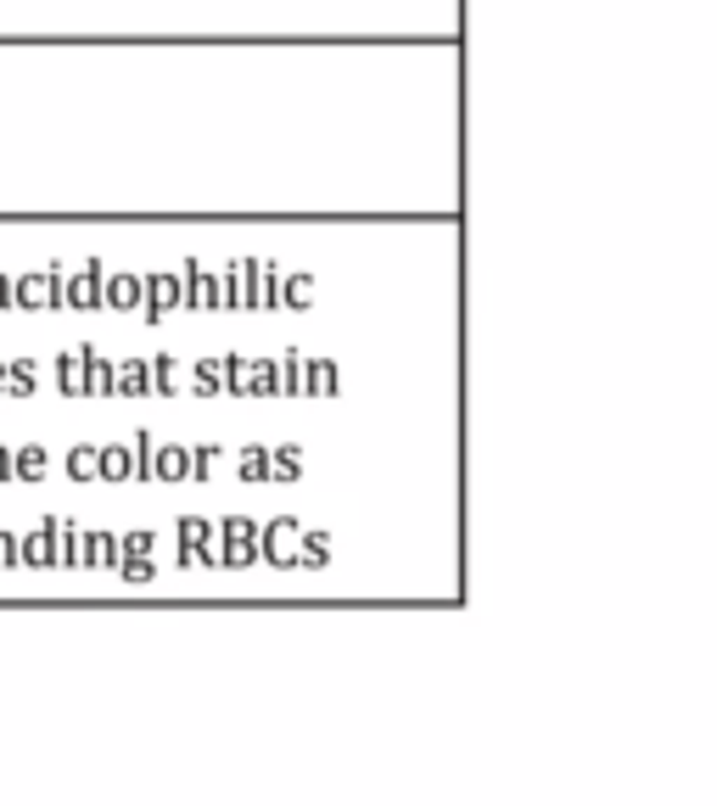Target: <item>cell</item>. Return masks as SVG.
Listing matches in <instances>:
<instances>
[{
    "label": "cell",
    "mask_w": 717,
    "mask_h": 806,
    "mask_svg": "<svg viewBox=\"0 0 717 806\" xmlns=\"http://www.w3.org/2000/svg\"><path fill=\"white\" fill-rule=\"evenodd\" d=\"M314 303V275L303 269H281V308H309Z\"/></svg>",
    "instance_id": "21"
},
{
    "label": "cell",
    "mask_w": 717,
    "mask_h": 806,
    "mask_svg": "<svg viewBox=\"0 0 717 806\" xmlns=\"http://www.w3.org/2000/svg\"><path fill=\"white\" fill-rule=\"evenodd\" d=\"M191 392H197V398H219V392H225V381H219V358H197Z\"/></svg>",
    "instance_id": "26"
},
{
    "label": "cell",
    "mask_w": 717,
    "mask_h": 806,
    "mask_svg": "<svg viewBox=\"0 0 717 806\" xmlns=\"http://www.w3.org/2000/svg\"><path fill=\"white\" fill-rule=\"evenodd\" d=\"M102 303L118 308V314H141V275H135V269H107Z\"/></svg>",
    "instance_id": "7"
},
{
    "label": "cell",
    "mask_w": 717,
    "mask_h": 806,
    "mask_svg": "<svg viewBox=\"0 0 717 806\" xmlns=\"http://www.w3.org/2000/svg\"><path fill=\"white\" fill-rule=\"evenodd\" d=\"M219 381H225V392L247 398V353H225L219 358Z\"/></svg>",
    "instance_id": "25"
},
{
    "label": "cell",
    "mask_w": 717,
    "mask_h": 806,
    "mask_svg": "<svg viewBox=\"0 0 717 806\" xmlns=\"http://www.w3.org/2000/svg\"><path fill=\"white\" fill-rule=\"evenodd\" d=\"M56 515H45L29 537H18V566H56Z\"/></svg>",
    "instance_id": "6"
},
{
    "label": "cell",
    "mask_w": 717,
    "mask_h": 806,
    "mask_svg": "<svg viewBox=\"0 0 717 806\" xmlns=\"http://www.w3.org/2000/svg\"><path fill=\"white\" fill-rule=\"evenodd\" d=\"M79 566H107V572H118V532H84Z\"/></svg>",
    "instance_id": "12"
},
{
    "label": "cell",
    "mask_w": 717,
    "mask_h": 806,
    "mask_svg": "<svg viewBox=\"0 0 717 806\" xmlns=\"http://www.w3.org/2000/svg\"><path fill=\"white\" fill-rule=\"evenodd\" d=\"M236 477H241V482H269V442H247V448H241Z\"/></svg>",
    "instance_id": "23"
},
{
    "label": "cell",
    "mask_w": 717,
    "mask_h": 806,
    "mask_svg": "<svg viewBox=\"0 0 717 806\" xmlns=\"http://www.w3.org/2000/svg\"><path fill=\"white\" fill-rule=\"evenodd\" d=\"M84 347H90V342L56 353V392H62V398H84Z\"/></svg>",
    "instance_id": "11"
},
{
    "label": "cell",
    "mask_w": 717,
    "mask_h": 806,
    "mask_svg": "<svg viewBox=\"0 0 717 806\" xmlns=\"http://www.w3.org/2000/svg\"><path fill=\"white\" fill-rule=\"evenodd\" d=\"M146 365H152V392L174 398V392H179V381H186V376H179V358H174V353H152Z\"/></svg>",
    "instance_id": "22"
},
{
    "label": "cell",
    "mask_w": 717,
    "mask_h": 806,
    "mask_svg": "<svg viewBox=\"0 0 717 806\" xmlns=\"http://www.w3.org/2000/svg\"><path fill=\"white\" fill-rule=\"evenodd\" d=\"M152 448H157V437H152V431H135L129 460H135V477H141V482H152Z\"/></svg>",
    "instance_id": "31"
},
{
    "label": "cell",
    "mask_w": 717,
    "mask_h": 806,
    "mask_svg": "<svg viewBox=\"0 0 717 806\" xmlns=\"http://www.w3.org/2000/svg\"><path fill=\"white\" fill-rule=\"evenodd\" d=\"M276 376H281V398H298V381H303V353H281V358H276Z\"/></svg>",
    "instance_id": "28"
},
{
    "label": "cell",
    "mask_w": 717,
    "mask_h": 806,
    "mask_svg": "<svg viewBox=\"0 0 717 806\" xmlns=\"http://www.w3.org/2000/svg\"><path fill=\"white\" fill-rule=\"evenodd\" d=\"M298 566H303V572H320V566H331V532H314V526H303V537H298Z\"/></svg>",
    "instance_id": "18"
},
{
    "label": "cell",
    "mask_w": 717,
    "mask_h": 806,
    "mask_svg": "<svg viewBox=\"0 0 717 806\" xmlns=\"http://www.w3.org/2000/svg\"><path fill=\"white\" fill-rule=\"evenodd\" d=\"M0 398H7V358H0Z\"/></svg>",
    "instance_id": "38"
},
{
    "label": "cell",
    "mask_w": 717,
    "mask_h": 806,
    "mask_svg": "<svg viewBox=\"0 0 717 806\" xmlns=\"http://www.w3.org/2000/svg\"><path fill=\"white\" fill-rule=\"evenodd\" d=\"M146 392H152L146 358H113V398H146Z\"/></svg>",
    "instance_id": "10"
},
{
    "label": "cell",
    "mask_w": 717,
    "mask_h": 806,
    "mask_svg": "<svg viewBox=\"0 0 717 806\" xmlns=\"http://www.w3.org/2000/svg\"><path fill=\"white\" fill-rule=\"evenodd\" d=\"M298 537H303V521L298 515L258 521V561H269V566H298Z\"/></svg>",
    "instance_id": "2"
},
{
    "label": "cell",
    "mask_w": 717,
    "mask_h": 806,
    "mask_svg": "<svg viewBox=\"0 0 717 806\" xmlns=\"http://www.w3.org/2000/svg\"><path fill=\"white\" fill-rule=\"evenodd\" d=\"M219 454H225L219 442H197V448H191V482H208L214 465H219Z\"/></svg>",
    "instance_id": "29"
},
{
    "label": "cell",
    "mask_w": 717,
    "mask_h": 806,
    "mask_svg": "<svg viewBox=\"0 0 717 806\" xmlns=\"http://www.w3.org/2000/svg\"><path fill=\"white\" fill-rule=\"evenodd\" d=\"M236 269H241V308L263 314V258H236Z\"/></svg>",
    "instance_id": "20"
},
{
    "label": "cell",
    "mask_w": 717,
    "mask_h": 806,
    "mask_svg": "<svg viewBox=\"0 0 717 806\" xmlns=\"http://www.w3.org/2000/svg\"><path fill=\"white\" fill-rule=\"evenodd\" d=\"M298 477H303V448L298 442L269 448V482H298Z\"/></svg>",
    "instance_id": "19"
},
{
    "label": "cell",
    "mask_w": 717,
    "mask_h": 806,
    "mask_svg": "<svg viewBox=\"0 0 717 806\" xmlns=\"http://www.w3.org/2000/svg\"><path fill=\"white\" fill-rule=\"evenodd\" d=\"M102 281H107V263H102V258L67 269V275H62V308H73V314L102 308Z\"/></svg>",
    "instance_id": "3"
},
{
    "label": "cell",
    "mask_w": 717,
    "mask_h": 806,
    "mask_svg": "<svg viewBox=\"0 0 717 806\" xmlns=\"http://www.w3.org/2000/svg\"><path fill=\"white\" fill-rule=\"evenodd\" d=\"M34 381H40L34 358H7V398H29Z\"/></svg>",
    "instance_id": "24"
},
{
    "label": "cell",
    "mask_w": 717,
    "mask_h": 806,
    "mask_svg": "<svg viewBox=\"0 0 717 806\" xmlns=\"http://www.w3.org/2000/svg\"><path fill=\"white\" fill-rule=\"evenodd\" d=\"M0 482H12V448H0Z\"/></svg>",
    "instance_id": "36"
},
{
    "label": "cell",
    "mask_w": 717,
    "mask_h": 806,
    "mask_svg": "<svg viewBox=\"0 0 717 806\" xmlns=\"http://www.w3.org/2000/svg\"><path fill=\"white\" fill-rule=\"evenodd\" d=\"M219 308H241V269L225 263V275H219Z\"/></svg>",
    "instance_id": "34"
},
{
    "label": "cell",
    "mask_w": 717,
    "mask_h": 806,
    "mask_svg": "<svg viewBox=\"0 0 717 806\" xmlns=\"http://www.w3.org/2000/svg\"><path fill=\"white\" fill-rule=\"evenodd\" d=\"M79 544H84V526L62 521L56 526V566H79Z\"/></svg>",
    "instance_id": "27"
},
{
    "label": "cell",
    "mask_w": 717,
    "mask_h": 806,
    "mask_svg": "<svg viewBox=\"0 0 717 806\" xmlns=\"http://www.w3.org/2000/svg\"><path fill=\"white\" fill-rule=\"evenodd\" d=\"M179 308H208V314H225L219 308V275L202 269L197 258L179 263Z\"/></svg>",
    "instance_id": "4"
},
{
    "label": "cell",
    "mask_w": 717,
    "mask_h": 806,
    "mask_svg": "<svg viewBox=\"0 0 717 806\" xmlns=\"http://www.w3.org/2000/svg\"><path fill=\"white\" fill-rule=\"evenodd\" d=\"M247 398H281L276 358H247Z\"/></svg>",
    "instance_id": "17"
},
{
    "label": "cell",
    "mask_w": 717,
    "mask_h": 806,
    "mask_svg": "<svg viewBox=\"0 0 717 806\" xmlns=\"http://www.w3.org/2000/svg\"><path fill=\"white\" fill-rule=\"evenodd\" d=\"M152 482H191V448L157 442L152 448Z\"/></svg>",
    "instance_id": "9"
},
{
    "label": "cell",
    "mask_w": 717,
    "mask_h": 806,
    "mask_svg": "<svg viewBox=\"0 0 717 806\" xmlns=\"http://www.w3.org/2000/svg\"><path fill=\"white\" fill-rule=\"evenodd\" d=\"M152 549H157V532H146V526L118 532V561H124V555H152Z\"/></svg>",
    "instance_id": "32"
},
{
    "label": "cell",
    "mask_w": 717,
    "mask_h": 806,
    "mask_svg": "<svg viewBox=\"0 0 717 806\" xmlns=\"http://www.w3.org/2000/svg\"><path fill=\"white\" fill-rule=\"evenodd\" d=\"M0 566H18V532H0Z\"/></svg>",
    "instance_id": "35"
},
{
    "label": "cell",
    "mask_w": 717,
    "mask_h": 806,
    "mask_svg": "<svg viewBox=\"0 0 717 806\" xmlns=\"http://www.w3.org/2000/svg\"><path fill=\"white\" fill-rule=\"evenodd\" d=\"M0 308H12V275H0Z\"/></svg>",
    "instance_id": "37"
},
{
    "label": "cell",
    "mask_w": 717,
    "mask_h": 806,
    "mask_svg": "<svg viewBox=\"0 0 717 806\" xmlns=\"http://www.w3.org/2000/svg\"><path fill=\"white\" fill-rule=\"evenodd\" d=\"M179 544L197 549L202 566H214V521L208 515H179Z\"/></svg>",
    "instance_id": "13"
},
{
    "label": "cell",
    "mask_w": 717,
    "mask_h": 806,
    "mask_svg": "<svg viewBox=\"0 0 717 806\" xmlns=\"http://www.w3.org/2000/svg\"><path fill=\"white\" fill-rule=\"evenodd\" d=\"M67 477H73V482H90V477H96V448H90V442L67 448Z\"/></svg>",
    "instance_id": "30"
},
{
    "label": "cell",
    "mask_w": 717,
    "mask_h": 806,
    "mask_svg": "<svg viewBox=\"0 0 717 806\" xmlns=\"http://www.w3.org/2000/svg\"><path fill=\"white\" fill-rule=\"evenodd\" d=\"M179 308V275L174 269H152V275H141V320L157 325Z\"/></svg>",
    "instance_id": "5"
},
{
    "label": "cell",
    "mask_w": 717,
    "mask_h": 806,
    "mask_svg": "<svg viewBox=\"0 0 717 806\" xmlns=\"http://www.w3.org/2000/svg\"><path fill=\"white\" fill-rule=\"evenodd\" d=\"M118 577H124V583H152L157 566H152V555H124V561H118Z\"/></svg>",
    "instance_id": "33"
},
{
    "label": "cell",
    "mask_w": 717,
    "mask_h": 806,
    "mask_svg": "<svg viewBox=\"0 0 717 806\" xmlns=\"http://www.w3.org/2000/svg\"><path fill=\"white\" fill-rule=\"evenodd\" d=\"M336 387H342V365H336V358H303L298 398H331Z\"/></svg>",
    "instance_id": "8"
},
{
    "label": "cell",
    "mask_w": 717,
    "mask_h": 806,
    "mask_svg": "<svg viewBox=\"0 0 717 806\" xmlns=\"http://www.w3.org/2000/svg\"><path fill=\"white\" fill-rule=\"evenodd\" d=\"M12 477H18V482H45V477H51L45 442H23V448H12Z\"/></svg>",
    "instance_id": "14"
},
{
    "label": "cell",
    "mask_w": 717,
    "mask_h": 806,
    "mask_svg": "<svg viewBox=\"0 0 717 806\" xmlns=\"http://www.w3.org/2000/svg\"><path fill=\"white\" fill-rule=\"evenodd\" d=\"M96 477H102V482H129V477H135L129 442H102V448H96Z\"/></svg>",
    "instance_id": "15"
},
{
    "label": "cell",
    "mask_w": 717,
    "mask_h": 806,
    "mask_svg": "<svg viewBox=\"0 0 717 806\" xmlns=\"http://www.w3.org/2000/svg\"><path fill=\"white\" fill-rule=\"evenodd\" d=\"M62 263H45V269H29V275L12 281V308H29V314H45V308H62Z\"/></svg>",
    "instance_id": "1"
},
{
    "label": "cell",
    "mask_w": 717,
    "mask_h": 806,
    "mask_svg": "<svg viewBox=\"0 0 717 806\" xmlns=\"http://www.w3.org/2000/svg\"><path fill=\"white\" fill-rule=\"evenodd\" d=\"M84 398H113V358L84 347Z\"/></svg>",
    "instance_id": "16"
}]
</instances>
